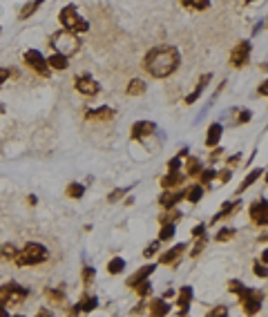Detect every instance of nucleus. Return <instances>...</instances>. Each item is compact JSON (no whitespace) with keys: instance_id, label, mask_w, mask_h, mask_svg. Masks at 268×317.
Here are the masks:
<instances>
[{"instance_id":"51","label":"nucleus","mask_w":268,"mask_h":317,"mask_svg":"<svg viewBox=\"0 0 268 317\" xmlns=\"http://www.w3.org/2000/svg\"><path fill=\"white\" fill-rule=\"evenodd\" d=\"M9 315V310H7V306H5L3 302H0V317H7Z\"/></svg>"},{"instance_id":"30","label":"nucleus","mask_w":268,"mask_h":317,"mask_svg":"<svg viewBox=\"0 0 268 317\" xmlns=\"http://www.w3.org/2000/svg\"><path fill=\"white\" fill-rule=\"evenodd\" d=\"M123 270H125V259L123 257H114L108 264V273L110 275H119V273H123Z\"/></svg>"},{"instance_id":"44","label":"nucleus","mask_w":268,"mask_h":317,"mask_svg":"<svg viewBox=\"0 0 268 317\" xmlns=\"http://www.w3.org/2000/svg\"><path fill=\"white\" fill-rule=\"evenodd\" d=\"M219 315H228V306H217L208 313V317H219Z\"/></svg>"},{"instance_id":"12","label":"nucleus","mask_w":268,"mask_h":317,"mask_svg":"<svg viewBox=\"0 0 268 317\" xmlns=\"http://www.w3.org/2000/svg\"><path fill=\"white\" fill-rule=\"evenodd\" d=\"M154 270H156V264H145L143 268H139V270H137V273H134L132 277H127V281H125V284L130 286V288H134L137 284H141L143 279H148V277L152 275Z\"/></svg>"},{"instance_id":"15","label":"nucleus","mask_w":268,"mask_h":317,"mask_svg":"<svg viewBox=\"0 0 268 317\" xmlns=\"http://www.w3.org/2000/svg\"><path fill=\"white\" fill-rule=\"evenodd\" d=\"M221 134H223L221 123H212V125L208 128V134H206V148H215V145H219Z\"/></svg>"},{"instance_id":"47","label":"nucleus","mask_w":268,"mask_h":317,"mask_svg":"<svg viewBox=\"0 0 268 317\" xmlns=\"http://www.w3.org/2000/svg\"><path fill=\"white\" fill-rule=\"evenodd\" d=\"M248 121H250V112H248V110L239 112V116H237V123H248Z\"/></svg>"},{"instance_id":"32","label":"nucleus","mask_w":268,"mask_h":317,"mask_svg":"<svg viewBox=\"0 0 268 317\" xmlns=\"http://www.w3.org/2000/svg\"><path fill=\"white\" fill-rule=\"evenodd\" d=\"M186 7H190V9H197V11H206L210 7V0H181Z\"/></svg>"},{"instance_id":"50","label":"nucleus","mask_w":268,"mask_h":317,"mask_svg":"<svg viewBox=\"0 0 268 317\" xmlns=\"http://www.w3.org/2000/svg\"><path fill=\"white\" fill-rule=\"evenodd\" d=\"M239 161H242V154H232L230 158H228V166H237Z\"/></svg>"},{"instance_id":"49","label":"nucleus","mask_w":268,"mask_h":317,"mask_svg":"<svg viewBox=\"0 0 268 317\" xmlns=\"http://www.w3.org/2000/svg\"><path fill=\"white\" fill-rule=\"evenodd\" d=\"M257 92H259V96H268V78L257 87Z\"/></svg>"},{"instance_id":"48","label":"nucleus","mask_w":268,"mask_h":317,"mask_svg":"<svg viewBox=\"0 0 268 317\" xmlns=\"http://www.w3.org/2000/svg\"><path fill=\"white\" fill-rule=\"evenodd\" d=\"M217 177H219L221 183H228V179H230V170H221V172H217Z\"/></svg>"},{"instance_id":"58","label":"nucleus","mask_w":268,"mask_h":317,"mask_svg":"<svg viewBox=\"0 0 268 317\" xmlns=\"http://www.w3.org/2000/svg\"><path fill=\"white\" fill-rule=\"evenodd\" d=\"M0 34H3V27H0Z\"/></svg>"},{"instance_id":"23","label":"nucleus","mask_w":268,"mask_h":317,"mask_svg":"<svg viewBox=\"0 0 268 317\" xmlns=\"http://www.w3.org/2000/svg\"><path fill=\"white\" fill-rule=\"evenodd\" d=\"M259 177H264V170H261V168H257V170H250V172H248V177L244 179V183L237 188V195H242V192H246V190H248L250 185H253V183H255V181L259 179Z\"/></svg>"},{"instance_id":"14","label":"nucleus","mask_w":268,"mask_h":317,"mask_svg":"<svg viewBox=\"0 0 268 317\" xmlns=\"http://www.w3.org/2000/svg\"><path fill=\"white\" fill-rule=\"evenodd\" d=\"M183 181H186V174H181L179 170H175V172H168L163 179H161V188L163 190H172L177 188V185H181Z\"/></svg>"},{"instance_id":"3","label":"nucleus","mask_w":268,"mask_h":317,"mask_svg":"<svg viewBox=\"0 0 268 317\" xmlns=\"http://www.w3.org/2000/svg\"><path fill=\"white\" fill-rule=\"evenodd\" d=\"M47 257H49V252H47V248H45L43 243L29 241V243H25L22 250H18L14 262L18 266H38V264L47 262Z\"/></svg>"},{"instance_id":"41","label":"nucleus","mask_w":268,"mask_h":317,"mask_svg":"<svg viewBox=\"0 0 268 317\" xmlns=\"http://www.w3.org/2000/svg\"><path fill=\"white\" fill-rule=\"evenodd\" d=\"M253 270H255V275H257V277H264V279L268 277V268H266L264 264H259V262H255V264H253Z\"/></svg>"},{"instance_id":"38","label":"nucleus","mask_w":268,"mask_h":317,"mask_svg":"<svg viewBox=\"0 0 268 317\" xmlns=\"http://www.w3.org/2000/svg\"><path fill=\"white\" fill-rule=\"evenodd\" d=\"M232 235H234L232 228H221L219 233H217V241H228V239H232Z\"/></svg>"},{"instance_id":"11","label":"nucleus","mask_w":268,"mask_h":317,"mask_svg":"<svg viewBox=\"0 0 268 317\" xmlns=\"http://www.w3.org/2000/svg\"><path fill=\"white\" fill-rule=\"evenodd\" d=\"M114 114H116V112L112 110V107L100 105V107H94V110H87L85 118H87V121H112Z\"/></svg>"},{"instance_id":"28","label":"nucleus","mask_w":268,"mask_h":317,"mask_svg":"<svg viewBox=\"0 0 268 317\" xmlns=\"http://www.w3.org/2000/svg\"><path fill=\"white\" fill-rule=\"evenodd\" d=\"M65 195L70 197V199H81V197L85 195V188H83L81 183H76V181H72V183L65 188Z\"/></svg>"},{"instance_id":"54","label":"nucleus","mask_w":268,"mask_h":317,"mask_svg":"<svg viewBox=\"0 0 268 317\" xmlns=\"http://www.w3.org/2000/svg\"><path fill=\"white\" fill-rule=\"evenodd\" d=\"M172 295H175V291H165V295H163V299H170Z\"/></svg>"},{"instance_id":"45","label":"nucleus","mask_w":268,"mask_h":317,"mask_svg":"<svg viewBox=\"0 0 268 317\" xmlns=\"http://www.w3.org/2000/svg\"><path fill=\"white\" fill-rule=\"evenodd\" d=\"M156 248H159V243H156V241H154V243H150V246L143 250V257H148V259H150V257H152V255L156 252Z\"/></svg>"},{"instance_id":"1","label":"nucleus","mask_w":268,"mask_h":317,"mask_svg":"<svg viewBox=\"0 0 268 317\" xmlns=\"http://www.w3.org/2000/svg\"><path fill=\"white\" fill-rule=\"evenodd\" d=\"M179 65H181V54L172 45H156L143 58L145 72L154 78H168L179 70Z\"/></svg>"},{"instance_id":"17","label":"nucleus","mask_w":268,"mask_h":317,"mask_svg":"<svg viewBox=\"0 0 268 317\" xmlns=\"http://www.w3.org/2000/svg\"><path fill=\"white\" fill-rule=\"evenodd\" d=\"M186 248H188L186 243H177L175 248H170L168 252L161 255V259H159V262H161V264H177V259L181 257L183 252H186Z\"/></svg>"},{"instance_id":"26","label":"nucleus","mask_w":268,"mask_h":317,"mask_svg":"<svg viewBox=\"0 0 268 317\" xmlns=\"http://www.w3.org/2000/svg\"><path fill=\"white\" fill-rule=\"evenodd\" d=\"M237 208H239V201H230V203H223V206H221V210L217 212L215 217H212V224H215V221H221V219H226L228 214H230V212H234V210H237Z\"/></svg>"},{"instance_id":"40","label":"nucleus","mask_w":268,"mask_h":317,"mask_svg":"<svg viewBox=\"0 0 268 317\" xmlns=\"http://www.w3.org/2000/svg\"><path fill=\"white\" fill-rule=\"evenodd\" d=\"M92 281H94V268H89V266H87V268L83 270V284L89 288V286H92Z\"/></svg>"},{"instance_id":"31","label":"nucleus","mask_w":268,"mask_h":317,"mask_svg":"<svg viewBox=\"0 0 268 317\" xmlns=\"http://www.w3.org/2000/svg\"><path fill=\"white\" fill-rule=\"evenodd\" d=\"M186 197L190 203H199L201 197H204V188H201V185H192V188L186 190Z\"/></svg>"},{"instance_id":"43","label":"nucleus","mask_w":268,"mask_h":317,"mask_svg":"<svg viewBox=\"0 0 268 317\" xmlns=\"http://www.w3.org/2000/svg\"><path fill=\"white\" fill-rule=\"evenodd\" d=\"M125 192H127V190H114V192H110L108 201H110V203H116V201H119L123 195H125Z\"/></svg>"},{"instance_id":"42","label":"nucleus","mask_w":268,"mask_h":317,"mask_svg":"<svg viewBox=\"0 0 268 317\" xmlns=\"http://www.w3.org/2000/svg\"><path fill=\"white\" fill-rule=\"evenodd\" d=\"M179 168H181V156H175L172 161H168V172H175Z\"/></svg>"},{"instance_id":"37","label":"nucleus","mask_w":268,"mask_h":317,"mask_svg":"<svg viewBox=\"0 0 268 317\" xmlns=\"http://www.w3.org/2000/svg\"><path fill=\"white\" fill-rule=\"evenodd\" d=\"M217 177V172L212 168H208V170H201V174H199V179H201V183H208V181H212Z\"/></svg>"},{"instance_id":"25","label":"nucleus","mask_w":268,"mask_h":317,"mask_svg":"<svg viewBox=\"0 0 268 317\" xmlns=\"http://www.w3.org/2000/svg\"><path fill=\"white\" fill-rule=\"evenodd\" d=\"M145 89H148V85H145V81H141V78H132V81L127 83V94L130 96H141Z\"/></svg>"},{"instance_id":"10","label":"nucleus","mask_w":268,"mask_h":317,"mask_svg":"<svg viewBox=\"0 0 268 317\" xmlns=\"http://www.w3.org/2000/svg\"><path fill=\"white\" fill-rule=\"evenodd\" d=\"M250 221L257 226H268V201L259 199L250 206Z\"/></svg>"},{"instance_id":"7","label":"nucleus","mask_w":268,"mask_h":317,"mask_svg":"<svg viewBox=\"0 0 268 317\" xmlns=\"http://www.w3.org/2000/svg\"><path fill=\"white\" fill-rule=\"evenodd\" d=\"M22 60H25V65L29 67L31 72H36L38 76H49V65H47V58L38 52V49H27L25 54H22Z\"/></svg>"},{"instance_id":"46","label":"nucleus","mask_w":268,"mask_h":317,"mask_svg":"<svg viewBox=\"0 0 268 317\" xmlns=\"http://www.w3.org/2000/svg\"><path fill=\"white\" fill-rule=\"evenodd\" d=\"M204 233H206V226H204V224H199V226H194V228H192V237H194V239H197V237H201Z\"/></svg>"},{"instance_id":"56","label":"nucleus","mask_w":268,"mask_h":317,"mask_svg":"<svg viewBox=\"0 0 268 317\" xmlns=\"http://www.w3.org/2000/svg\"><path fill=\"white\" fill-rule=\"evenodd\" d=\"M246 3H255V0H246Z\"/></svg>"},{"instance_id":"34","label":"nucleus","mask_w":268,"mask_h":317,"mask_svg":"<svg viewBox=\"0 0 268 317\" xmlns=\"http://www.w3.org/2000/svg\"><path fill=\"white\" fill-rule=\"evenodd\" d=\"M134 291H137V295H139V297H148L150 293H152V286H150V281H148V279H143L141 284L134 286Z\"/></svg>"},{"instance_id":"4","label":"nucleus","mask_w":268,"mask_h":317,"mask_svg":"<svg viewBox=\"0 0 268 317\" xmlns=\"http://www.w3.org/2000/svg\"><path fill=\"white\" fill-rule=\"evenodd\" d=\"M58 20H60V25H63V29H67V31L85 34V31L89 29V22H87L85 18H83L81 14H78L76 5H67V7L60 9Z\"/></svg>"},{"instance_id":"8","label":"nucleus","mask_w":268,"mask_h":317,"mask_svg":"<svg viewBox=\"0 0 268 317\" xmlns=\"http://www.w3.org/2000/svg\"><path fill=\"white\" fill-rule=\"evenodd\" d=\"M74 87H76V92H81L83 96H96V94H100V83L92 74H78L74 78Z\"/></svg>"},{"instance_id":"19","label":"nucleus","mask_w":268,"mask_h":317,"mask_svg":"<svg viewBox=\"0 0 268 317\" xmlns=\"http://www.w3.org/2000/svg\"><path fill=\"white\" fill-rule=\"evenodd\" d=\"M98 306V297H94V295H85V297H81L78 299V304H76V308H74V313H92L94 308Z\"/></svg>"},{"instance_id":"9","label":"nucleus","mask_w":268,"mask_h":317,"mask_svg":"<svg viewBox=\"0 0 268 317\" xmlns=\"http://www.w3.org/2000/svg\"><path fill=\"white\" fill-rule=\"evenodd\" d=\"M250 60V43L248 41H242L234 45V49L230 52V65L237 67V70H242V67L248 65Z\"/></svg>"},{"instance_id":"18","label":"nucleus","mask_w":268,"mask_h":317,"mask_svg":"<svg viewBox=\"0 0 268 317\" xmlns=\"http://www.w3.org/2000/svg\"><path fill=\"white\" fill-rule=\"evenodd\" d=\"M190 302H192V288H190V286H183L181 291H179V299H177V306L181 308V310H179V315H186V313H188Z\"/></svg>"},{"instance_id":"36","label":"nucleus","mask_w":268,"mask_h":317,"mask_svg":"<svg viewBox=\"0 0 268 317\" xmlns=\"http://www.w3.org/2000/svg\"><path fill=\"white\" fill-rule=\"evenodd\" d=\"M179 217H181V212L172 210V212H168V214H161V217H159V221H161V224H170V221H172V224H175V221H177V219H179Z\"/></svg>"},{"instance_id":"53","label":"nucleus","mask_w":268,"mask_h":317,"mask_svg":"<svg viewBox=\"0 0 268 317\" xmlns=\"http://www.w3.org/2000/svg\"><path fill=\"white\" fill-rule=\"evenodd\" d=\"M221 152H223V150H219V148H217L215 152H212V156H210V158H217V156H221Z\"/></svg>"},{"instance_id":"57","label":"nucleus","mask_w":268,"mask_h":317,"mask_svg":"<svg viewBox=\"0 0 268 317\" xmlns=\"http://www.w3.org/2000/svg\"><path fill=\"white\" fill-rule=\"evenodd\" d=\"M266 183H268V174H266Z\"/></svg>"},{"instance_id":"52","label":"nucleus","mask_w":268,"mask_h":317,"mask_svg":"<svg viewBox=\"0 0 268 317\" xmlns=\"http://www.w3.org/2000/svg\"><path fill=\"white\" fill-rule=\"evenodd\" d=\"M261 262H264V264H268V248H266L264 252H261Z\"/></svg>"},{"instance_id":"33","label":"nucleus","mask_w":268,"mask_h":317,"mask_svg":"<svg viewBox=\"0 0 268 317\" xmlns=\"http://www.w3.org/2000/svg\"><path fill=\"white\" fill-rule=\"evenodd\" d=\"M175 237V224H163V228H161V233H159V241H168V239H172Z\"/></svg>"},{"instance_id":"39","label":"nucleus","mask_w":268,"mask_h":317,"mask_svg":"<svg viewBox=\"0 0 268 317\" xmlns=\"http://www.w3.org/2000/svg\"><path fill=\"white\" fill-rule=\"evenodd\" d=\"M47 297L54 299V302H65V293L63 291H54V288H47Z\"/></svg>"},{"instance_id":"55","label":"nucleus","mask_w":268,"mask_h":317,"mask_svg":"<svg viewBox=\"0 0 268 317\" xmlns=\"http://www.w3.org/2000/svg\"><path fill=\"white\" fill-rule=\"evenodd\" d=\"M261 241H268V233H266L264 237H261Z\"/></svg>"},{"instance_id":"16","label":"nucleus","mask_w":268,"mask_h":317,"mask_svg":"<svg viewBox=\"0 0 268 317\" xmlns=\"http://www.w3.org/2000/svg\"><path fill=\"white\" fill-rule=\"evenodd\" d=\"M183 197H186V190H183V192H172V190H165L163 195L159 197V203H161L163 208H175L177 203L183 199Z\"/></svg>"},{"instance_id":"20","label":"nucleus","mask_w":268,"mask_h":317,"mask_svg":"<svg viewBox=\"0 0 268 317\" xmlns=\"http://www.w3.org/2000/svg\"><path fill=\"white\" fill-rule=\"evenodd\" d=\"M210 81H212V74H204V76H201V78H199V83H197V87H194V89H192V94H188V96H186V103H188V105H192V103H194V101H197V99H199V96H201V94H204L206 85H208Z\"/></svg>"},{"instance_id":"21","label":"nucleus","mask_w":268,"mask_h":317,"mask_svg":"<svg viewBox=\"0 0 268 317\" xmlns=\"http://www.w3.org/2000/svg\"><path fill=\"white\" fill-rule=\"evenodd\" d=\"M148 310H150V315H154V317H163L170 313V306H168V302L161 297V299H152V302L148 304Z\"/></svg>"},{"instance_id":"5","label":"nucleus","mask_w":268,"mask_h":317,"mask_svg":"<svg viewBox=\"0 0 268 317\" xmlns=\"http://www.w3.org/2000/svg\"><path fill=\"white\" fill-rule=\"evenodd\" d=\"M239 295V302H242V308L246 315H257L261 308V299H264V293L259 288H248V286H242L237 291Z\"/></svg>"},{"instance_id":"6","label":"nucleus","mask_w":268,"mask_h":317,"mask_svg":"<svg viewBox=\"0 0 268 317\" xmlns=\"http://www.w3.org/2000/svg\"><path fill=\"white\" fill-rule=\"evenodd\" d=\"M29 295V291H27L25 286L16 284V281H9V284H3L0 286V302L5 304V306H18L22 304Z\"/></svg>"},{"instance_id":"27","label":"nucleus","mask_w":268,"mask_h":317,"mask_svg":"<svg viewBox=\"0 0 268 317\" xmlns=\"http://www.w3.org/2000/svg\"><path fill=\"white\" fill-rule=\"evenodd\" d=\"M201 161L197 156H188V161H186V172H188V177H199L201 174Z\"/></svg>"},{"instance_id":"2","label":"nucleus","mask_w":268,"mask_h":317,"mask_svg":"<svg viewBox=\"0 0 268 317\" xmlns=\"http://www.w3.org/2000/svg\"><path fill=\"white\" fill-rule=\"evenodd\" d=\"M49 47L54 49L56 54H63V56H74L78 49H81V38H78V34L74 31H67V29H60L52 34V38H49Z\"/></svg>"},{"instance_id":"29","label":"nucleus","mask_w":268,"mask_h":317,"mask_svg":"<svg viewBox=\"0 0 268 317\" xmlns=\"http://www.w3.org/2000/svg\"><path fill=\"white\" fill-rule=\"evenodd\" d=\"M16 255H18V250H16L14 243H3V246H0V259H5V262L16 259Z\"/></svg>"},{"instance_id":"13","label":"nucleus","mask_w":268,"mask_h":317,"mask_svg":"<svg viewBox=\"0 0 268 317\" xmlns=\"http://www.w3.org/2000/svg\"><path fill=\"white\" fill-rule=\"evenodd\" d=\"M154 123L152 121H137L132 125V139H137V141H141V139H145L148 134H152L154 132Z\"/></svg>"},{"instance_id":"22","label":"nucleus","mask_w":268,"mask_h":317,"mask_svg":"<svg viewBox=\"0 0 268 317\" xmlns=\"http://www.w3.org/2000/svg\"><path fill=\"white\" fill-rule=\"evenodd\" d=\"M47 65H49V70H56V72H63V70H67L70 67V58L67 56H63V54H52L47 58Z\"/></svg>"},{"instance_id":"24","label":"nucleus","mask_w":268,"mask_h":317,"mask_svg":"<svg viewBox=\"0 0 268 317\" xmlns=\"http://www.w3.org/2000/svg\"><path fill=\"white\" fill-rule=\"evenodd\" d=\"M45 3V0H31V3H27L25 7L20 9V14H18V20H27L29 16H34L38 9H41V5Z\"/></svg>"},{"instance_id":"35","label":"nucleus","mask_w":268,"mask_h":317,"mask_svg":"<svg viewBox=\"0 0 268 317\" xmlns=\"http://www.w3.org/2000/svg\"><path fill=\"white\" fill-rule=\"evenodd\" d=\"M206 243H208V239H206V235H201V237H197V243H194V248H192V252H190V257H199V255H201V252H204Z\"/></svg>"}]
</instances>
